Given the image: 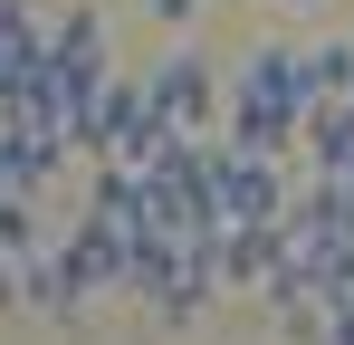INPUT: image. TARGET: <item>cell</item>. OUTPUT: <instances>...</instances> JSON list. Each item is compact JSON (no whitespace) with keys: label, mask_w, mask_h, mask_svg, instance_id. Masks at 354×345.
I'll return each instance as SVG.
<instances>
[{"label":"cell","mask_w":354,"mask_h":345,"mask_svg":"<svg viewBox=\"0 0 354 345\" xmlns=\"http://www.w3.org/2000/svg\"><path fill=\"white\" fill-rule=\"evenodd\" d=\"M39 57H48V19H39L29 0H0V87H10V77H29Z\"/></svg>","instance_id":"obj_6"},{"label":"cell","mask_w":354,"mask_h":345,"mask_svg":"<svg viewBox=\"0 0 354 345\" xmlns=\"http://www.w3.org/2000/svg\"><path fill=\"white\" fill-rule=\"evenodd\" d=\"M288 211V163H268V154H239V144H221L211 134V221H278Z\"/></svg>","instance_id":"obj_3"},{"label":"cell","mask_w":354,"mask_h":345,"mask_svg":"<svg viewBox=\"0 0 354 345\" xmlns=\"http://www.w3.org/2000/svg\"><path fill=\"white\" fill-rule=\"evenodd\" d=\"M326 345H354V317H335V336H326Z\"/></svg>","instance_id":"obj_9"},{"label":"cell","mask_w":354,"mask_h":345,"mask_svg":"<svg viewBox=\"0 0 354 345\" xmlns=\"http://www.w3.org/2000/svg\"><path fill=\"white\" fill-rule=\"evenodd\" d=\"M316 96H326V77H316V48H288V39H268V48H249V57H239L230 96H221V144L288 163V154H297V125H306V106H316Z\"/></svg>","instance_id":"obj_1"},{"label":"cell","mask_w":354,"mask_h":345,"mask_svg":"<svg viewBox=\"0 0 354 345\" xmlns=\"http://www.w3.org/2000/svg\"><path fill=\"white\" fill-rule=\"evenodd\" d=\"M144 10H153L163 29H192V19H201V0H144Z\"/></svg>","instance_id":"obj_7"},{"label":"cell","mask_w":354,"mask_h":345,"mask_svg":"<svg viewBox=\"0 0 354 345\" xmlns=\"http://www.w3.org/2000/svg\"><path fill=\"white\" fill-rule=\"evenodd\" d=\"M144 96H153V115L173 125V134H221V96H230V77L211 67L201 48H173L163 67H144Z\"/></svg>","instance_id":"obj_2"},{"label":"cell","mask_w":354,"mask_h":345,"mask_svg":"<svg viewBox=\"0 0 354 345\" xmlns=\"http://www.w3.org/2000/svg\"><path fill=\"white\" fill-rule=\"evenodd\" d=\"M58 249L77 259V278L96 288V297H106V288L124 297V259H134V230H124V221H106V211H77V221L58 230Z\"/></svg>","instance_id":"obj_4"},{"label":"cell","mask_w":354,"mask_h":345,"mask_svg":"<svg viewBox=\"0 0 354 345\" xmlns=\"http://www.w3.org/2000/svg\"><path fill=\"white\" fill-rule=\"evenodd\" d=\"M0 192H10V125H0Z\"/></svg>","instance_id":"obj_8"},{"label":"cell","mask_w":354,"mask_h":345,"mask_svg":"<svg viewBox=\"0 0 354 345\" xmlns=\"http://www.w3.org/2000/svg\"><path fill=\"white\" fill-rule=\"evenodd\" d=\"M86 297H96V288L77 278V259H67L58 240H48V249H39V259H29V307H39V317H77V307H86Z\"/></svg>","instance_id":"obj_5"},{"label":"cell","mask_w":354,"mask_h":345,"mask_svg":"<svg viewBox=\"0 0 354 345\" xmlns=\"http://www.w3.org/2000/svg\"><path fill=\"white\" fill-rule=\"evenodd\" d=\"M268 10H326V0H268Z\"/></svg>","instance_id":"obj_10"}]
</instances>
